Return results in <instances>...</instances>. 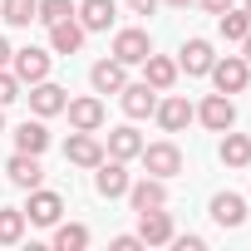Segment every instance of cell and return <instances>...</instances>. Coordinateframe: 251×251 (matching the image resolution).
I'll use <instances>...</instances> for the list:
<instances>
[{"label": "cell", "instance_id": "6da1fadb", "mask_svg": "<svg viewBox=\"0 0 251 251\" xmlns=\"http://www.w3.org/2000/svg\"><path fill=\"white\" fill-rule=\"evenodd\" d=\"M212 84H217V94H241L246 89V79H251V64L241 59V54H226V59H212Z\"/></svg>", "mask_w": 251, "mask_h": 251}, {"label": "cell", "instance_id": "7a4b0ae2", "mask_svg": "<svg viewBox=\"0 0 251 251\" xmlns=\"http://www.w3.org/2000/svg\"><path fill=\"white\" fill-rule=\"evenodd\" d=\"M138 158H143V168H148L153 177H163V182L182 173V148H177V143H143Z\"/></svg>", "mask_w": 251, "mask_h": 251}, {"label": "cell", "instance_id": "3957f363", "mask_svg": "<svg viewBox=\"0 0 251 251\" xmlns=\"http://www.w3.org/2000/svg\"><path fill=\"white\" fill-rule=\"evenodd\" d=\"M10 74L20 79V84H40V79H50V50H15L10 54Z\"/></svg>", "mask_w": 251, "mask_h": 251}, {"label": "cell", "instance_id": "277c9868", "mask_svg": "<svg viewBox=\"0 0 251 251\" xmlns=\"http://www.w3.org/2000/svg\"><path fill=\"white\" fill-rule=\"evenodd\" d=\"M64 113H69V128H79V133H99L103 118H108V113H103V99H94V94H89V99H69Z\"/></svg>", "mask_w": 251, "mask_h": 251}, {"label": "cell", "instance_id": "5b68a950", "mask_svg": "<svg viewBox=\"0 0 251 251\" xmlns=\"http://www.w3.org/2000/svg\"><path fill=\"white\" fill-rule=\"evenodd\" d=\"M153 113H158V128H163V133H182L187 123L197 118V108H192L182 94H168V99H158V108H153Z\"/></svg>", "mask_w": 251, "mask_h": 251}, {"label": "cell", "instance_id": "8992f818", "mask_svg": "<svg viewBox=\"0 0 251 251\" xmlns=\"http://www.w3.org/2000/svg\"><path fill=\"white\" fill-rule=\"evenodd\" d=\"M59 217H64V197H59V192H45V187H30L25 222H35V226H54Z\"/></svg>", "mask_w": 251, "mask_h": 251}, {"label": "cell", "instance_id": "52a82bcc", "mask_svg": "<svg viewBox=\"0 0 251 251\" xmlns=\"http://www.w3.org/2000/svg\"><path fill=\"white\" fill-rule=\"evenodd\" d=\"M148 54H153L148 30H118V35H113V59H118V64H143Z\"/></svg>", "mask_w": 251, "mask_h": 251}, {"label": "cell", "instance_id": "ba28073f", "mask_svg": "<svg viewBox=\"0 0 251 251\" xmlns=\"http://www.w3.org/2000/svg\"><path fill=\"white\" fill-rule=\"evenodd\" d=\"M197 118L207 123L212 133H226L231 123H236V103H231V94H207L202 108H197Z\"/></svg>", "mask_w": 251, "mask_h": 251}, {"label": "cell", "instance_id": "9c48e42d", "mask_svg": "<svg viewBox=\"0 0 251 251\" xmlns=\"http://www.w3.org/2000/svg\"><path fill=\"white\" fill-rule=\"evenodd\" d=\"M133 202V212H153V207H168V182L163 177H143V182H128V192H123Z\"/></svg>", "mask_w": 251, "mask_h": 251}, {"label": "cell", "instance_id": "30bf717a", "mask_svg": "<svg viewBox=\"0 0 251 251\" xmlns=\"http://www.w3.org/2000/svg\"><path fill=\"white\" fill-rule=\"evenodd\" d=\"M118 103H123V113L128 118H148L153 108H158V89L143 79V84H123L118 89Z\"/></svg>", "mask_w": 251, "mask_h": 251}, {"label": "cell", "instance_id": "8fae6325", "mask_svg": "<svg viewBox=\"0 0 251 251\" xmlns=\"http://www.w3.org/2000/svg\"><path fill=\"white\" fill-rule=\"evenodd\" d=\"M64 103H69V94H64L59 84H50V79L30 84V108H35V118H54V113H64Z\"/></svg>", "mask_w": 251, "mask_h": 251}, {"label": "cell", "instance_id": "7c38bea8", "mask_svg": "<svg viewBox=\"0 0 251 251\" xmlns=\"http://www.w3.org/2000/svg\"><path fill=\"white\" fill-rule=\"evenodd\" d=\"M138 236H143V246H168L177 231H173V217L163 207H153V212H138Z\"/></svg>", "mask_w": 251, "mask_h": 251}, {"label": "cell", "instance_id": "4fadbf2b", "mask_svg": "<svg viewBox=\"0 0 251 251\" xmlns=\"http://www.w3.org/2000/svg\"><path fill=\"white\" fill-rule=\"evenodd\" d=\"M74 20H79L84 30H108V25L118 20V0H79V5H74Z\"/></svg>", "mask_w": 251, "mask_h": 251}, {"label": "cell", "instance_id": "5bb4252c", "mask_svg": "<svg viewBox=\"0 0 251 251\" xmlns=\"http://www.w3.org/2000/svg\"><path fill=\"white\" fill-rule=\"evenodd\" d=\"M94 187H99V197H123V192H128V168H123L118 158H103L99 163V173H94Z\"/></svg>", "mask_w": 251, "mask_h": 251}, {"label": "cell", "instance_id": "9a60e30c", "mask_svg": "<svg viewBox=\"0 0 251 251\" xmlns=\"http://www.w3.org/2000/svg\"><path fill=\"white\" fill-rule=\"evenodd\" d=\"M64 158H69L74 168H99V163H103V143H99L94 133H79V128H74V138L64 143Z\"/></svg>", "mask_w": 251, "mask_h": 251}, {"label": "cell", "instance_id": "2e32d148", "mask_svg": "<svg viewBox=\"0 0 251 251\" xmlns=\"http://www.w3.org/2000/svg\"><path fill=\"white\" fill-rule=\"evenodd\" d=\"M5 173H10V182H15V187H25V192L45 182V168H40V153H20V148H15V158L5 163Z\"/></svg>", "mask_w": 251, "mask_h": 251}, {"label": "cell", "instance_id": "e0dca14e", "mask_svg": "<svg viewBox=\"0 0 251 251\" xmlns=\"http://www.w3.org/2000/svg\"><path fill=\"white\" fill-rule=\"evenodd\" d=\"M89 84H94V94H118L123 84H128V64H118V59H99V64L89 69Z\"/></svg>", "mask_w": 251, "mask_h": 251}, {"label": "cell", "instance_id": "ac0fdd59", "mask_svg": "<svg viewBox=\"0 0 251 251\" xmlns=\"http://www.w3.org/2000/svg\"><path fill=\"white\" fill-rule=\"evenodd\" d=\"M84 35H89V30L69 15V20L50 25V50H54V54H79V50H84Z\"/></svg>", "mask_w": 251, "mask_h": 251}, {"label": "cell", "instance_id": "d6986e66", "mask_svg": "<svg viewBox=\"0 0 251 251\" xmlns=\"http://www.w3.org/2000/svg\"><path fill=\"white\" fill-rule=\"evenodd\" d=\"M212 59H217V54H212V40H187L182 54H177V69H187L192 79H202V74L212 69Z\"/></svg>", "mask_w": 251, "mask_h": 251}, {"label": "cell", "instance_id": "ffe728a7", "mask_svg": "<svg viewBox=\"0 0 251 251\" xmlns=\"http://www.w3.org/2000/svg\"><path fill=\"white\" fill-rule=\"evenodd\" d=\"M138 153H143V138H138L133 123H123V128H108V158L128 163V158H138Z\"/></svg>", "mask_w": 251, "mask_h": 251}, {"label": "cell", "instance_id": "44dd1931", "mask_svg": "<svg viewBox=\"0 0 251 251\" xmlns=\"http://www.w3.org/2000/svg\"><path fill=\"white\" fill-rule=\"evenodd\" d=\"M177 74H182V69H177V59H168V54H148V59H143V79H148L158 94H163V89H173V84H177Z\"/></svg>", "mask_w": 251, "mask_h": 251}, {"label": "cell", "instance_id": "7402d4cb", "mask_svg": "<svg viewBox=\"0 0 251 251\" xmlns=\"http://www.w3.org/2000/svg\"><path fill=\"white\" fill-rule=\"evenodd\" d=\"M212 222H217V226H241V222H246V197L217 192V197H212Z\"/></svg>", "mask_w": 251, "mask_h": 251}, {"label": "cell", "instance_id": "603a6c76", "mask_svg": "<svg viewBox=\"0 0 251 251\" xmlns=\"http://www.w3.org/2000/svg\"><path fill=\"white\" fill-rule=\"evenodd\" d=\"M15 148H20V153H45V148H50L45 118H25V123H20V128H15Z\"/></svg>", "mask_w": 251, "mask_h": 251}, {"label": "cell", "instance_id": "cb8c5ba5", "mask_svg": "<svg viewBox=\"0 0 251 251\" xmlns=\"http://www.w3.org/2000/svg\"><path fill=\"white\" fill-rule=\"evenodd\" d=\"M217 30H222V40L241 45V40H246V30H251V15L231 5V10H222V15H217Z\"/></svg>", "mask_w": 251, "mask_h": 251}, {"label": "cell", "instance_id": "d4e9b609", "mask_svg": "<svg viewBox=\"0 0 251 251\" xmlns=\"http://www.w3.org/2000/svg\"><path fill=\"white\" fill-rule=\"evenodd\" d=\"M222 163H226V168H246V163H251V138L226 128V138H222Z\"/></svg>", "mask_w": 251, "mask_h": 251}, {"label": "cell", "instance_id": "484cf974", "mask_svg": "<svg viewBox=\"0 0 251 251\" xmlns=\"http://www.w3.org/2000/svg\"><path fill=\"white\" fill-rule=\"evenodd\" d=\"M20 241H25V212L0 207V246H20Z\"/></svg>", "mask_w": 251, "mask_h": 251}, {"label": "cell", "instance_id": "4316f807", "mask_svg": "<svg viewBox=\"0 0 251 251\" xmlns=\"http://www.w3.org/2000/svg\"><path fill=\"white\" fill-rule=\"evenodd\" d=\"M54 246H59V251H84V246H89V226H79V222H64V226H59V222H54Z\"/></svg>", "mask_w": 251, "mask_h": 251}, {"label": "cell", "instance_id": "83f0119b", "mask_svg": "<svg viewBox=\"0 0 251 251\" xmlns=\"http://www.w3.org/2000/svg\"><path fill=\"white\" fill-rule=\"evenodd\" d=\"M40 15V0H0V20H10V25H30Z\"/></svg>", "mask_w": 251, "mask_h": 251}, {"label": "cell", "instance_id": "f1b7e54d", "mask_svg": "<svg viewBox=\"0 0 251 251\" xmlns=\"http://www.w3.org/2000/svg\"><path fill=\"white\" fill-rule=\"evenodd\" d=\"M74 15V0H40V25H59V20H69Z\"/></svg>", "mask_w": 251, "mask_h": 251}, {"label": "cell", "instance_id": "f546056e", "mask_svg": "<svg viewBox=\"0 0 251 251\" xmlns=\"http://www.w3.org/2000/svg\"><path fill=\"white\" fill-rule=\"evenodd\" d=\"M15 99H20V79H15L10 69H0V108L15 103Z\"/></svg>", "mask_w": 251, "mask_h": 251}, {"label": "cell", "instance_id": "4dcf8cb0", "mask_svg": "<svg viewBox=\"0 0 251 251\" xmlns=\"http://www.w3.org/2000/svg\"><path fill=\"white\" fill-rule=\"evenodd\" d=\"M173 246H177V251H202L207 241H202V236H173Z\"/></svg>", "mask_w": 251, "mask_h": 251}, {"label": "cell", "instance_id": "1f68e13d", "mask_svg": "<svg viewBox=\"0 0 251 251\" xmlns=\"http://www.w3.org/2000/svg\"><path fill=\"white\" fill-rule=\"evenodd\" d=\"M123 5H128L133 15H153V10H158V0H123Z\"/></svg>", "mask_w": 251, "mask_h": 251}, {"label": "cell", "instance_id": "d6a6232c", "mask_svg": "<svg viewBox=\"0 0 251 251\" xmlns=\"http://www.w3.org/2000/svg\"><path fill=\"white\" fill-rule=\"evenodd\" d=\"M192 5H202L207 15H222V10H231V0H192Z\"/></svg>", "mask_w": 251, "mask_h": 251}, {"label": "cell", "instance_id": "836d02e7", "mask_svg": "<svg viewBox=\"0 0 251 251\" xmlns=\"http://www.w3.org/2000/svg\"><path fill=\"white\" fill-rule=\"evenodd\" d=\"M143 236H113V251H138Z\"/></svg>", "mask_w": 251, "mask_h": 251}, {"label": "cell", "instance_id": "e575fe53", "mask_svg": "<svg viewBox=\"0 0 251 251\" xmlns=\"http://www.w3.org/2000/svg\"><path fill=\"white\" fill-rule=\"evenodd\" d=\"M10 54H15V50H10V40H5V35H0V69H5V64H10Z\"/></svg>", "mask_w": 251, "mask_h": 251}, {"label": "cell", "instance_id": "d590c367", "mask_svg": "<svg viewBox=\"0 0 251 251\" xmlns=\"http://www.w3.org/2000/svg\"><path fill=\"white\" fill-rule=\"evenodd\" d=\"M241 59L251 64V30H246V40H241Z\"/></svg>", "mask_w": 251, "mask_h": 251}, {"label": "cell", "instance_id": "8d00e7d4", "mask_svg": "<svg viewBox=\"0 0 251 251\" xmlns=\"http://www.w3.org/2000/svg\"><path fill=\"white\" fill-rule=\"evenodd\" d=\"M163 5H177V10H187V5H192V0H163Z\"/></svg>", "mask_w": 251, "mask_h": 251}, {"label": "cell", "instance_id": "74e56055", "mask_svg": "<svg viewBox=\"0 0 251 251\" xmlns=\"http://www.w3.org/2000/svg\"><path fill=\"white\" fill-rule=\"evenodd\" d=\"M0 133H5V113H0Z\"/></svg>", "mask_w": 251, "mask_h": 251}, {"label": "cell", "instance_id": "f35d334b", "mask_svg": "<svg viewBox=\"0 0 251 251\" xmlns=\"http://www.w3.org/2000/svg\"><path fill=\"white\" fill-rule=\"evenodd\" d=\"M241 10H246V15H251V0H246V5H241Z\"/></svg>", "mask_w": 251, "mask_h": 251}]
</instances>
